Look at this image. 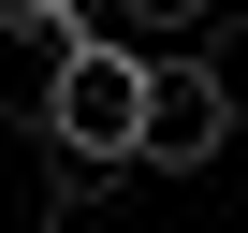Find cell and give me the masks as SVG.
<instances>
[{
    "label": "cell",
    "instance_id": "obj_5",
    "mask_svg": "<svg viewBox=\"0 0 248 233\" xmlns=\"http://www.w3.org/2000/svg\"><path fill=\"white\" fill-rule=\"evenodd\" d=\"M0 29H59L73 44V29H102V0H0Z\"/></svg>",
    "mask_w": 248,
    "mask_h": 233
},
{
    "label": "cell",
    "instance_id": "obj_4",
    "mask_svg": "<svg viewBox=\"0 0 248 233\" xmlns=\"http://www.w3.org/2000/svg\"><path fill=\"white\" fill-rule=\"evenodd\" d=\"M190 58H204V73H219V102H233V131H248V0H233V15H219V29H204V44H190Z\"/></svg>",
    "mask_w": 248,
    "mask_h": 233
},
{
    "label": "cell",
    "instance_id": "obj_2",
    "mask_svg": "<svg viewBox=\"0 0 248 233\" xmlns=\"http://www.w3.org/2000/svg\"><path fill=\"white\" fill-rule=\"evenodd\" d=\"M219 146H233V102H219V73L175 44V58L146 73V175H204Z\"/></svg>",
    "mask_w": 248,
    "mask_h": 233
},
{
    "label": "cell",
    "instance_id": "obj_3",
    "mask_svg": "<svg viewBox=\"0 0 248 233\" xmlns=\"http://www.w3.org/2000/svg\"><path fill=\"white\" fill-rule=\"evenodd\" d=\"M219 15H233V0H102V29H117V44H204Z\"/></svg>",
    "mask_w": 248,
    "mask_h": 233
},
{
    "label": "cell",
    "instance_id": "obj_6",
    "mask_svg": "<svg viewBox=\"0 0 248 233\" xmlns=\"http://www.w3.org/2000/svg\"><path fill=\"white\" fill-rule=\"evenodd\" d=\"M30 233H44V218H30Z\"/></svg>",
    "mask_w": 248,
    "mask_h": 233
},
{
    "label": "cell",
    "instance_id": "obj_1",
    "mask_svg": "<svg viewBox=\"0 0 248 233\" xmlns=\"http://www.w3.org/2000/svg\"><path fill=\"white\" fill-rule=\"evenodd\" d=\"M146 44H117V29H73L44 58V102H30V131L44 160H88V175H146Z\"/></svg>",
    "mask_w": 248,
    "mask_h": 233
}]
</instances>
